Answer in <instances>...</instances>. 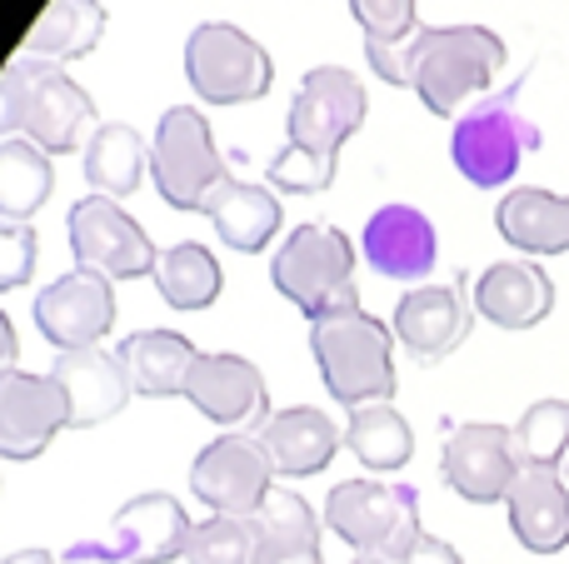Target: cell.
<instances>
[{"label":"cell","mask_w":569,"mask_h":564,"mask_svg":"<svg viewBox=\"0 0 569 564\" xmlns=\"http://www.w3.org/2000/svg\"><path fill=\"white\" fill-rule=\"evenodd\" d=\"M365 115H370V95H365L360 75H350L345 66L305 70L290 100V120H284V150L270 160V185L284 195L330 190L340 145L365 125Z\"/></svg>","instance_id":"6da1fadb"},{"label":"cell","mask_w":569,"mask_h":564,"mask_svg":"<svg viewBox=\"0 0 569 564\" xmlns=\"http://www.w3.org/2000/svg\"><path fill=\"white\" fill-rule=\"evenodd\" d=\"M505 40L490 26H420L405 50V85L420 95L430 115H465L475 95L495 85L505 70Z\"/></svg>","instance_id":"7a4b0ae2"},{"label":"cell","mask_w":569,"mask_h":564,"mask_svg":"<svg viewBox=\"0 0 569 564\" xmlns=\"http://www.w3.org/2000/svg\"><path fill=\"white\" fill-rule=\"evenodd\" d=\"M395 330L360 305L310 320V355L335 405L360 410L395 395Z\"/></svg>","instance_id":"3957f363"},{"label":"cell","mask_w":569,"mask_h":564,"mask_svg":"<svg viewBox=\"0 0 569 564\" xmlns=\"http://www.w3.org/2000/svg\"><path fill=\"white\" fill-rule=\"evenodd\" d=\"M270 285L300 310L305 320H320L330 310L360 305L355 285V245L330 220H305L284 235V245L270 260Z\"/></svg>","instance_id":"277c9868"},{"label":"cell","mask_w":569,"mask_h":564,"mask_svg":"<svg viewBox=\"0 0 569 564\" xmlns=\"http://www.w3.org/2000/svg\"><path fill=\"white\" fill-rule=\"evenodd\" d=\"M325 525L355 555L400 564L415 550L420 530V490L405 480H340L325 495Z\"/></svg>","instance_id":"5b68a950"},{"label":"cell","mask_w":569,"mask_h":564,"mask_svg":"<svg viewBox=\"0 0 569 564\" xmlns=\"http://www.w3.org/2000/svg\"><path fill=\"white\" fill-rule=\"evenodd\" d=\"M150 180L170 210H196V215H206V200L230 180L210 120L196 105H170L160 115L156 140H150Z\"/></svg>","instance_id":"8992f818"},{"label":"cell","mask_w":569,"mask_h":564,"mask_svg":"<svg viewBox=\"0 0 569 564\" xmlns=\"http://www.w3.org/2000/svg\"><path fill=\"white\" fill-rule=\"evenodd\" d=\"M186 80L206 105H256L276 85V60L230 20H206L186 40Z\"/></svg>","instance_id":"52a82bcc"},{"label":"cell","mask_w":569,"mask_h":564,"mask_svg":"<svg viewBox=\"0 0 569 564\" xmlns=\"http://www.w3.org/2000/svg\"><path fill=\"white\" fill-rule=\"evenodd\" d=\"M520 85L505 90V95H490L480 105H470L450 130V160L470 185L480 190H500L515 180L520 160L530 150H540V125L520 115L515 105Z\"/></svg>","instance_id":"ba28073f"},{"label":"cell","mask_w":569,"mask_h":564,"mask_svg":"<svg viewBox=\"0 0 569 564\" xmlns=\"http://www.w3.org/2000/svg\"><path fill=\"white\" fill-rule=\"evenodd\" d=\"M190 515L176 495L166 490H150V495H136L116 510L106 535L96 540H76L66 550L70 564H86V560H100V564H170V560H186V545H190Z\"/></svg>","instance_id":"9c48e42d"},{"label":"cell","mask_w":569,"mask_h":564,"mask_svg":"<svg viewBox=\"0 0 569 564\" xmlns=\"http://www.w3.org/2000/svg\"><path fill=\"white\" fill-rule=\"evenodd\" d=\"M70 255L80 270H96L106 280H140L156 275L160 250L150 245L146 225L110 195H80L66 215Z\"/></svg>","instance_id":"30bf717a"},{"label":"cell","mask_w":569,"mask_h":564,"mask_svg":"<svg viewBox=\"0 0 569 564\" xmlns=\"http://www.w3.org/2000/svg\"><path fill=\"white\" fill-rule=\"evenodd\" d=\"M276 475L280 470L260 435H216L190 460V495L210 515H260Z\"/></svg>","instance_id":"8fae6325"},{"label":"cell","mask_w":569,"mask_h":564,"mask_svg":"<svg viewBox=\"0 0 569 564\" xmlns=\"http://www.w3.org/2000/svg\"><path fill=\"white\" fill-rule=\"evenodd\" d=\"M26 105H20V135L36 140L46 155H70L96 135V100L56 66V60H26Z\"/></svg>","instance_id":"7c38bea8"},{"label":"cell","mask_w":569,"mask_h":564,"mask_svg":"<svg viewBox=\"0 0 569 564\" xmlns=\"http://www.w3.org/2000/svg\"><path fill=\"white\" fill-rule=\"evenodd\" d=\"M116 325V290L96 270H66L36 295V330L56 350H96Z\"/></svg>","instance_id":"4fadbf2b"},{"label":"cell","mask_w":569,"mask_h":564,"mask_svg":"<svg viewBox=\"0 0 569 564\" xmlns=\"http://www.w3.org/2000/svg\"><path fill=\"white\" fill-rule=\"evenodd\" d=\"M440 475L470 505H500L510 495L515 475H520V460H515V440L505 425H455V435L440 450Z\"/></svg>","instance_id":"5bb4252c"},{"label":"cell","mask_w":569,"mask_h":564,"mask_svg":"<svg viewBox=\"0 0 569 564\" xmlns=\"http://www.w3.org/2000/svg\"><path fill=\"white\" fill-rule=\"evenodd\" d=\"M70 430V405L50 375L6 370L0 375V460H40L50 440Z\"/></svg>","instance_id":"9a60e30c"},{"label":"cell","mask_w":569,"mask_h":564,"mask_svg":"<svg viewBox=\"0 0 569 564\" xmlns=\"http://www.w3.org/2000/svg\"><path fill=\"white\" fill-rule=\"evenodd\" d=\"M186 400L220 430H250L270 420V390L260 365L246 355H230V350H210L196 360L186 380Z\"/></svg>","instance_id":"2e32d148"},{"label":"cell","mask_w":569,"mask_h":564,"mask_svg":"<svg viewBox=\"0 0 569 564\" xmlns=\"http://www.w3.org/2000/svg\"><path fill=\"white\" fill-rule=\"evenodd\" d=\"M470 325H475V315L460 285H415V290H405L390 315L395 340L420 365H440L445 355H455L465 345V335H470Z\"/></svg>","instance_id":"e0dca14e"},{"label":"cell","mask_w":569,"mask_h":564,"mask_svg":"<svg viewBox=\"0 0 569 564\" xmlns=\"http://www.w3.org/2000/svg\"><path fill=\"white\" fill-rule=\"evenodd\" d=\"M50 380L60 385L70 405V430H90L116 420L120 410L136 400L130 390V375L120 365L116 350H60L56 365H50Z\"/></svg>","instance_id":"ac0fdd59"},{"label":"cell","mask_w":569,"mask_h":564,"mask_svg":"<svg viewBox=\"0 0 569 564\" xmlns=\"http://www.w3.org/2000/svg\"><path fill=\"white\" fill-rule=\"evenodd\" d=\"M360 250L370 260L375 275L385 280H425L440 260V240H435V225L425 210L405 205H380L360 230Z\"/></svg>","instance_id":"d6986e66"},{"label":"cell","mask_w":569,"mask_h":564,"mask_svg":"<svg viewBox=\"0 0 569 564\" xmlns=\"http://www.w3.org/2000/svg\"><path fill=\"white\" fill-rule=\"evenodd\" d=\"M505 510H510L515 540L530 555H560L569 545V480L555 470L525 465L505 495Z\"/></svg>","instance_id":"ffe728a7"},{"label":"cell","mask_w":569,"mask_h":564,"mask_svg":"<svg viewBox=\"0 0 569 564\" xmlns=\"http://www.w3.org/2000/svg\"><path fill=\"white\" fill-rule=\"evenodd\" d=\"M555 310V280L535 260H495L475 280V315L500 330H535Z\"/></svg>","instance_id":"44dd1931"},{"label":"cell","mask_w":569,"mask_h":564,"mask_svg":"<svg viewBox=\"0 0 569 564\" xmlns=\"http://www.w3.org/2000/svg\"><path fill=\"white\" fill-rule=\"evenodd\" d=\"M266 440L270 460L284 480H305V475H320L325 465L335 460V450L345 445V430L335 425L325 410L315 405H290V410H276L266 425L256 430Z\"/></svg>","instance_id":"7402d4cb"},{"label":"cell","mask_w":569,"mask_h":564,"mask_svg":"<svg viewBox=\"0 0 569 564\" xmlns=\"http://www.w3.org/2000/svg\"><path fill=\"white\" fill-rule=\"evenodd\" d=\"M120 365L130 375V390L146 400H176L186 395V380L196 370L200 350L180 330H136L116 345Z\"/></svg>","instance_id":"603a6c76"},{"label":"cell","mask_w":569,"mask_h":564,"mask_svg":"<svg viewBox=\"0 0 569 564\" xmlns=\"http://www.w3.org/2000/svg\"><path fill=\"white\" fill-rule=\"evenodd\" d=\"M495 230L525 255H569V195L545 185H520L500 195Z\"/></svg>","instance_id":"cb8c5ba5"},{"label":"cell","mask_w":569,"mask_h":564,"mask_svg":"<svg viewBox=\"0 0 569 564\" xmlns=\"http://www.w3.org/2000/svg\"><path fill=\"white\" fill-rule=\"evenodd\" d=\"M206 220L216 225V235L240 255H260L280 230V195L276 185H250V180L230 175L216 195L206 200Z\"/></svg>","instance_id":"d4e9b609"},{"label":"cell","mask_w":569,"mask_h":564,"mask_svg":"<svg viewBox=\"0 0 569 564\" xmlns=\"http://www.w3.org/2000/svg\"><path fill=\"white\" fill-rule=\"evenodd\" d=\"M320 520L325 515H315L310 500H300L295 490H270V500L256 515V564H325Z\"/></svg>","instance_id":"484cf974"},{"label":"cell","mask_w":569,"mask_h":564,"mask_svg":"<svg viewBox=\"0 0 569 564\" xmlns=\"http://www.w3.org/2000/svg\"><path fill=\"white\" fill-rule=\"evenodd\" d=\"M106 36V6L100 0H50L30 36L20 40L26 60H80Z\"/></svg>","instance_id":"4316f807"},{"label":"cell","mask_w":569,"mask_h":564,"mask_svg":"<svg viewBox=\"0 0 569 564\" xmlns=\"http://www.w3.org/2000/svg\"><path fill=\"white\" fill-rule=\"evenodd\" d=\"M350 16L365 30V60L385 85H405V50L420 36L415 0H350Z\"/></svg>","instance_id":"83f0119b"},{"label":"cell","mask_w":569,"mask_h":564,"mask_svg":"<svg viewBox=\"0 0 569 564\" xmlns=\"http://www.w3.org/2000/svg\"><path fill=\"white\" fill-rule=\"evenodd\" d=\"M146 160H150L146 135L136 125H126V120H106L86 140V180L96 195H110V200L130 195L146 180Z\"/></svg>","instance_id":"f1b7e54d"},{"label":"cell","mask_w":569,"mask_h":564,"mask_svg":"<svg viewBox=\"0 0 569 564\" xmlns=\"http://www.w3.org/2000/svg\"><path fill=\"white\" fill-rule=\"evenodd\" d=\"M345 445H350V455L360 460L370 475H395V470H405L415 455V430L390 400H375V405L350 410Z\"/></svg>","instance_id":"f546056e"},{"label":"cell","mask_w":569,"mask_h":564,"mask_svg":"<svg viewBox=\"0 0 569 564\" xmlns=\"http://www.w3.org/2000/svg\"><path fill=\"white\" fill-rule=\"evenodd\" d=\"M156 290L170 310H210L220 300V290H226L216 250L200 245V240H180V245L160 250Z\"/></svg>","instance_id":"4dcf8cb0"},{"label":"cell","mask_w":569,"mask_h":564,"mask_svg":"<svg viewBox=\"0 0 569 564\" xmlns=\"http://www.w3.org/2000/svg\"><path fill=\"white\" fill-rule=\"evenodd\" d=\"M56 185V165L50 155L26 135L0 140V215L6 220H30L50 200Z\"/></svg>","instance_id":"1f68e13d"},{"label":"cell","mask_w":569,"mask_h":564,"mask_svg":"<svg viewBox=\"0 0 569 564\" xmlns=\"http://www.w3.org/2000/svg\"><path fill=\"white\" fill-rule=\"evenodd\" d=\"M515 440V460L525 465L555 470L569 455V400H535L510 430Z\"/></svg>","instance_id":"d6a6232c"},{"label":"cell","mask_w":569,"mask_h":564,"mask_svg":"<svg viewBox=\"0 0 569 564\" xmlns=\"http://www.w3.org/2000/svg\"><path fill=\"white\" fill-rule=\"evenodd\" d=\"M260 530L256 515H210L190 530L186 564H256Z\"/></svg>","instance_id":"836d02e7"},{"label":"cell","mask_w":569,"mask_h":564,"mask_svg":"<svg viewBox=\"0 0 569 564\" xmlns=\"http://www.w3.org/2000/svg\"><path fill=\"white\" fill-rule=\"evenodd\" d=\"M36 230L26 220H0V295L6 290H20L30 275H36Z\"/></svg>","instance_id":"e575fe53"},{"label":"cell","mask_w":569,"mask_h":564,"mask_svg":"<svg viewBox=\"0 0 569 564\" xmlns=\"http://www.w3.org/2000/svg\"><path fill=\"white\" fill-rule=\"evenodd\" d=\"M20 105H26V75H20V60H10L0 70V135L20 130Z\"/></svg>","instance_id":"d590c367"},{"label":"cell","mask_w":569,"mask_h":564,"mask_svg":"<svg viewBox=\"0 0 569 564\" xmlns=\"http://www.w3.org/2000/svg\"><path fill=\"white\" fill-rule=\"evenodd\" d=\"M400 564H465V560H460V550H455L450 540L420 535V540H415V550H410V555H405Z\"/></svg>","instance_id":"8d00e7d4"},{"label":"cell","mask_w":569,"mask_h":564,"mask_svg":"<svg viewBox=\"0 0 569 564\" xmlns=\"http://www.w3.org/2000/svg\"><path fill=\"white\" fill-rule=\"evenodd\" d=\"M16 355H20L16 325H10V315H6V310H0V375H6V370H16Z\"/></svg>","instance_id":"74e56055"},{"label":"cell","mask_w":569,"mask_h":564,"mask_svg":"<svg viewBox=\"0 0 569 564\" xmlns=\"http://www.w3.org/2000/svg\"><path fill=\"white\" fill-rule=\"evenodd\" d=\"M0 564H60L50 550H16V555H6Z\"/></svg>","instance_id":"f35d334b"},{"label":"cell","mask_w":569,"mask_h":564,"mask_svg":"<svg viewBox=\"0 0 569 564\" xmlns=\"http://www.w3.org/2000/svg\"><path fill=\"white\" fill-rule=\"evenodd\" d=\"M350 564H390V560H365V555H355Z\"/></svg>","instance_id":"ab89813d"},{"label":"cell","mask_w":569,"mask_h":564,"mask_svg":"<svg viewBox=\"0 0 569 564\" xmlns=\"http://www.w3.org/2000/svg\"><path fill=\"white\" fill-rule=\"evenodd\" d=\"M565 480H569V470H565Z\"/></svg>","instance_id":"60d3db41"}]
</instances>
